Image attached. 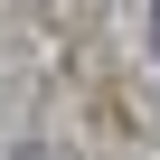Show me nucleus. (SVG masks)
Instances as JSON below:
<instances>
[{"mask_svg":"<svg viewBox=\"0 0 160 160\" xmlns=\"http://www.w3.org/2000/svg\"><path fill=\"white\" fill-rule=\"evenodd\" d=\"M0 160H47V151H38V141H19V151H0Z\"/></svg>","mask_w":160,"mask_h":160,"instance_id":"f257e3e1","label":"nucleus"},{"mask_svg":"<svg viewBox=\"0 0 160 160\" xmlns=\"http://www.w3.org/2000/svg\"><path fill=\"white\" fill-rule=\"evenodd\" d=\"M151 38H160V0H151Z\"/></svg>","mask_w":160,"mask_h":160,"instance_id":"f03ea898","label":"nucleus"}]
</instances>
